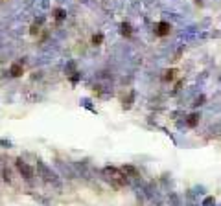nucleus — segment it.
<instances>
[{"instance_id": "f257e3e1", "label": "nucleus", "mask_w": 221, "mask_h": 206, "mask_svg": "<svg viewBox=\"0 0 221 206\" xmlns=\"http://www.w3.org/2000/svg\"><path fill=\"white\" fill-rule=\"evenodd\" d=\"M159 35H168L170 33V24H166V22H162V24H159V31H157Z\"/></svg>"}]
</instances>
